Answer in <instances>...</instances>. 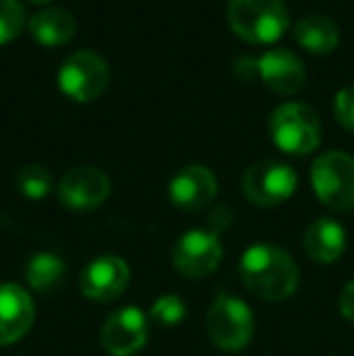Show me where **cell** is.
<instances>
[{"label":"cell","mask_w":354,"mask_h":356,"mask_svg":"<svg viewBox=\"0 0 354 356\" xmlns=\"http://www.w3.org/2000/svg\"><path fill=\"white\" fill-rule=\"evenodd\" d=\"M241 282L257 298L279 303L298 289V267L287 250L260 243L243 252Z\"/></svg>","instance_id":"1"},{"label":"cell","mask_w":354,"mask_h":356,"mask_svg":"<svg viewBox=\"0 0 354 356\" xmlns=\"http://www.w3.org/2000/svg\"><path fill=\"white\" fill-rule=\"evenodd\" d=\"M228 24L250 44H274L289 27L284 0H228Z\"/></svg>","instance_id":"2"},{"label":"cell","mask_w":354,"mask_h":356,"mask_svg":"<svg viewBox=\"0 0 354 356\" xmlns=\"http://www.w3.org/2000/svg\"><path fill=\"white\" fill-rule=\"evenodd\" d=\"M269 136L287 155H308L321 143V119L308 104H279L269 119Z\"/></svg>","instance_id":"3"},{"label":"cell","mask_w":354,"mask_h":356,"mask_svg":"<svg viewBox=\"0 0 354 356\" xmlns=\"http://www.w3.org/2000/svg\"><path fill=\"white\" fill-rule=\"evenodd\" d=\"M255 318L246 300L221 293L207 310V334L223 352H241L250 344Z\"/></svg>","instance_id":"4"},{"label":"cell","mask_w":354,"mask_h":356,"mask_svg":"<svg viewBox=\"0 0 354 356\" xmlns=\"http://www.w3.org/2000/svg\"><path fill=\"white\" fill-rule=\"evenodd\" d=\"M316 197L332 211L354 209V158L340 150L323 153L311 168Z\"/></svg>","instance_id":"5"},{"label":"cell","mask_w":354,"mask_h":356,"mask_svg":"<svg viewBox=\"0 0 354 356\" xmlns=\"http://www.w3.org/2000/svg\"><path fill=\"white\" fill-rule=\"evenodd\" d=\"M56 83L66 97L76 102L97 99L109 85V63L97 51H76L58 66Z\"/></svg>","instance_id":"6"},{"label":"cell","mask_w":354,"mask_h":356,"mask_svg":"<svg viewBox=\"0 0 354 356\" xmlns=\"http://www.w3.org/2000/svg\"><path fill=\"white\" fill-rule=\"evenodd\" d=\"M298 177L293 168L279 160H260L243 175V194L255 207H277L296 192Z\"/></svg>","instance_id":"7"},{"label":"cell","mask_w":354,"mask_h":356,"mask_svg":"<svg viewBox=\"0 0 354 356\" xmlns=\"http://www.w3.org/2000/svg\"><path fill=\"white\" fill-rule=\"evenodd\" d=\"M223 259L221 240L211 230H187L172 248V267L187 279H204L218 269Z\"/></svg>","instance_id":"8"},{"label":"cell","mask_w":354,"mask_h":356,"mask_svg":"<svg viewBox=\"0 0 354 356\" xmlns=\"http://www.w3.org/2000/svg\"><path fill=\"white\" fill-rule=\"evenodd\" d=\"M129 279H131V272H129V264L122 257H117V254H102V257L92 259L83 269L78 286H81V293L88 300L112 303V300H117L127 291Z\"/></svg>","instance_id":"9"},{"label":"cell","mask_w":354,"mask_h":356,"mask_svg":"<svg viewBox=\"0 0 354 356\" xmlns=\"http://www.w3.org/2000/svg\"><path fill=\"white\" fill-rule=\"evenodd\" d=\"M109 189L112 184L102 170L83 165L63 175L58 182V202L71 211H92L107 202Z\"/></svg>","instance_id":"10"},{"label":"cell","mask_w":354,"mask_h":356,"mask_svg":"<svg viewBox=\"0 0 354 356\" xmlns=\"http://www.w3.org/2000/svg\"><path fill=\"white\" fill-rule=\"evenodd\" d=\"M102 347L112 356H134L148 342V318L138 308H122L102 325Z\"/></svg>","instance_id":"11"},{"label":"cell","mask_w":354,"mask_h":356,"mask_svg":"<svg viewBox=\"0 0 354 356\" xmlns=\"http://www.w3.org/2000/svg\"><path fill=\"white\" fill-rule=\"evenodd\" d=\"M216 175L204 165H187L168 184V197L182 211H202L216 199Z\"/></svg>","instance_id":"12"},{"label":"cell","mask_w":354,"mask_h":356,"mask_svg":"<svg viewBox=\"0 0 354 356\" xmlns=\"http://www.w3.org/2000/svg\"><path fill=\"white\" fill-rule=\"evenodd\" d=\"M32 296L17 284H0V347L19 342L32 330Z\"/></svg>","instance_id":"13"},{"label":"cell","mask_w":354,"mask_h":356,"mask_svg":"<svg viewBox=\"0 0 354 356\" xmlns=\"http://www.w3.org/2000/svg\"><path fill=\"white\" fill-rule=\"evenodd\" d=\"M257 75L277 95H296L306 85L303 61L287 49H272L262 54L257 58Z\"/></svg>","instance_id":"14"},{"label":"cell","mask_w":354,"mask_h":356,"mask_svg":"<svg viewBox=\"0 0 354 356\" xmlns=\"http://www.w3.org/2000/svg\"><path fill=\"white\" fill-rule=\"evenodd\" d=\"M347 245V235L337 220L332 218H318L308 225L303 235V250L306 254L318 264H330L342 257Z\"/></svg>","instance_id":"15"},{"label":"cell","mask_w":354,"mask_h":356,"mask_svg":"<svg viewBox=\"0 0 354 356\" xmlns=\"http://www.w3.org/2000/svg\"><path fill=\"white\" fill-rule=\"evenodd\" d=\"M29 34L44 47H63L76 37V17L63 8H47L29 19Z\"/></svg>","instance_id":"16"},{"label":"cell","mask_w":354,"mask_h":356,"mask_svg":"<svg viewBox=\"0 0 354 356\" xmlns=\"http://www.w3.org/2000/svg\"><path fill=\"white\" fill-rule=\"evenodd\" d=\"M293 37L301 49L316 54V56H325V54L335 51V47L340 44V29L325 15H308V17L298 19V24L293 27Z\"/></svg>","instance_id":"17"},{"label":"cell","mask_w":354,"mask_h":356,"mask_svg":"<svg viewBox=\"0 0 354 356\" xmlns=\"http://www.w3.org/2000/svg\"><path fill=\"white\" fill-rule=\"evenodd\" d=\"M24 277H27V284L32 291H37V293H42V296H51L66 284L68 269H66V262H63L58 254L37 252V254H32V259L27 262Z\"/></svg>","instance_id":"18"},{"label":"cell","mask_w":354,"mask_h":356,"mask_svg":"<svg viewBox=\"0 0 354 356\" xmlns=\"http://www.w3.org/2000/svg\"><path fill=\"white\" fill-rule=\"evenodd\" d=\"M15 187L22 197L32 199V202H39V199L49 197L54 189V177L44 165L29 163L24 168H19L17 177H15Z\"/></svg>","instance_id":"19"},{"label":"cell","mask_w":354,"mask_h":356,"mask_svg":"<svg viewBox=\"0 0 354 356\" xmlns=\"http://www.w3.org/2000/svg\"><path fill=\"white\" fill-rule=\"evenodd\" d=\"M24 8L19 0H0V47L13 42L24 27Z\"/></svg>","instance_id":"20"},{"label":"cell","mask_w":354,"mask_h":356,"mask_svg":"<svg viewBox=\"0 0 354 356\" xmlns=\"http://www.w3.org/2000/svg\"><path fill=\"white\" fill-rule=\"evenodd\" d=\"M184 300L175 293H166L151 305V320L163 327H172V325H179L184 320Z\"/></svg>","instance_id":"21"},{"label":"cell","mask_w":354,"mask_h":356,"mask_svg":"<svg viewBox=\"0 0 354 356\" xmlns=\"http://www.w3.org/2000/svg\"><path fill=\"white\" fill-rule=\"evenodd\" d=\"M332 109H335V119L340 122V127L354 134V85H347L335 95Z\"/></svg>","instance_id":"22"},{"label":"cell","mask_w":354,"mask_h":356,"mask_svg":"<svg viewBox=\"0 0 354 356\" xmlns=\"http://www.w3.org/2000/svg\"><path fill=\"white\" fill-rule=\"evenodd\" d=\"M340 313L345 315V320H350L354 325V279L342 289V293H340Z\"/></svg>","instance_id":"23"},{"label":"cell","mask_w":354,"mask_h":356,"mask_svg":"<svg viewBox=\"0 0 354 356\" xmlns=\"http://www.w3.org/2000/svg\"><path fill=\"white\" fill-rule=\"evenodd\" d=\"M32 3H49V0H32Z\"/></svg>","instance_id":"24"}]
</instances>
